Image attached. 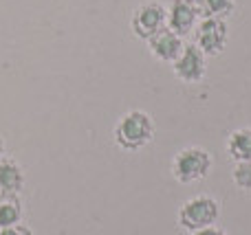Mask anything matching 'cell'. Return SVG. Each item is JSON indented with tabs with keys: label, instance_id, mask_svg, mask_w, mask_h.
I'll list each match as a JSON object with an SVG mask.
<instances>
[{
	"label": "cell",
	"instance_id": "obj_9",
	"mask_svg": "<svg viewBox=\"0 0 251 235\" xmlns=\"http://www.w3.org/2000/svg\"><path fill=\"white\" fill-rule=\"evenodd\" d=\"M25 187V171L11 156L0 158V196H18Z\"/></svg>",
	"mask_w": 251,
	"mask_h": 235
},
{
	"label": "cell",
	"instance_id": "obj_3",
	"mask_svg": "<svg viewBox=\"0 0 251 235\" xmlns=\"http://www.w3.org/2000/svg\"><path fill=\"white\" fill-rule=\"evenodd\" d=\"M218 218H221V205H218L216 198L205 196V193L185 200L176 215L178 227L190 233L205 229V227H214L218 222Z\"/></svg>",
	"mask_w": 251,
	"mask_h": 235
},
{
	"label": "cell",
	"instance_id": "obj_7",
	"mask_svg": "<svg viewBox=\"0 0 251 235\" xmlns=\"http://www.w3.org/2000/svg\"><path fill=\"white\" fill-rule=\"evenodd\" d=\"M201 18L199 4L185 2V0H172L168 7V29L178 33L181 38H185L187 33L196 29Z\"/></svg>",
	"mask_w": 251,
	"mask_h": 235
},
{
	"label": "cell",
	"instance_id": "obj_11",
	"mask_svg": "<svg viewBox=\"0 0 251 235\" xmlns=\"http://www.w3.org/2000/svg\"><path fill=\"white\" fill-rule=\"evenodd\" d=\"M22 222V205L18 196H0V229Z\"/></svg>",
	"mask_w": 251,
	"mask_h": 235
},
{
	"label": "cell",
	"instance_id": "obj_6",
	"mask_svg": "<svg viewBox=\"0 0 251 235\" xmlns=\"http://www.w3.org/2000/svg\"><path fill=\"white\" fill-rule=\"evenodd\" d=\"M172 70L176 75V79H181V82L199 84L207 73V55L194 42L185 44L181 55L172 62Z\"/></svg>",
	"mask_w": 251,
	"mask_h": 235
},
{
	"label": "cell",
	"instance_id": "obj_17",
	"mask_svg": "<svg viewBox=\"0 0 251 235\" xmlns=\"http://www.w3.org/2000/svg\"><path fill=\"white\" fill-rule=\"evenodd\" d=\"M185 2H192V4H199L201 0H185Z\"/></svg>",
	"mask_w": 251,
	"mask_h": 235
},
{
	"label": "cell",
	"instance_id": "obj_14",
	"mask_svg": "<svg viewBox=\"0 0 251 235\" xmlns=\"http://www.w3.org/2000/svg\"><path fill=\"white\" fill-rule=\"evenodd\" d=\"M0 235H33V231H31L26 224L18 222V224H11V227L0 229Z\"/></svg>",
	"mask_w": 251,
	"mask_h": 235
},
{
	"label": "cell",
	"instance_id": "obj_13",
	"mask_svg": "<svg viewBox=\"0 0 251 235\" xmlns=\"http://www.w3.org/2000/svg\"><path fill=\"white\" fill-rule=\"evenodd\" d=\"M231 180L236 183V187L251 192V161L236 163L234 170H231Z\"/></svg>",
	"mask_w": 251,
	"mask_h": 235
},
{
	"label": "cell",
	"instance_id": "obj_12",
	"mask_svg": "<svg viewBox=\"0 0 251 235\" xmlns=\"http://www.w3.org/2000/svg\"><path fill=\"white\" fill-rule=\"evenodd\" d=\"M199 9L203 11L201 13L203 18H221V20H227L236 9V0H201Z\"/></svg>",
	"mask_w": 251,
	"mask_h": 235
},
{
	"label": "cell",
	"instance_id": "obj_1",
	"mask_svg": "<svg viewBox=\"0 0 251 235\" xmlns=\"http://www.w3.org/2000/svg\"><path fill=\"white\" fill-rule=\"evenodd\" d=\"M115 143L126 152H134L154 141V119L146 110H128L115 123Z\"/></svg>",
	"mask_w": 251,
	"mask_h": 235
},
{
	"label": "cell",
	"instance_id": "obj_16",
	"mask_svg": "<svg viewBox=\"0 0 251 235\" xmlns=\"http://www.w3.org/2000/svg\"><path fill=\"white\" fill-rule=\"evenodd\" d=\"M4 156V141H2V136H0V158Z\"/></svg>",
	"mask_w": 251,
	"mask_h": 235
},
{
	"label": "cell",
	"instance_id": "obj_5",
	"mask_svg": "<svg viewBox=\"0 0 251 235\" xmlns=\"http://www.w3.org/2000/svg\"><path fill=\"white\" fill-rule=\"evenodd\" d=\"M194 33H196L194 44L207 57L221 55L225 51L227 38H229V29H227L225 20H221V18H201Z\"/></svg>",
	"mask_w": 251,
	"mask_h": 235
},
{
	"label": "cell",
	"instance_id": "obj_8",
	"mask_svg": "<svg viewBox=\"0 0 251 235\" xmlns=\"http://www.w3.org/2000/svg\"><path fill=\"white\" fill-rule=\"evenodd\" d=\"M183 46H185V38H181L178 33L170 31L168 26L161 29L156 35H152L148 40V48H150V55L154 60L163 62V64H172L178 55H181Z\"/></svg>",
	"mask_w": 251,
	"mask_h": 235
},
{
	"label": "cell",
	"instance_id": "obj_2",
	"mask_svg": "<svg viewBox=\"0 0 251 235\" xmlns=\"http://www.w3.org/2000/svg\"><path fill=\"white\" fill-rule=\"evenodd\" d=\"M212 154L205 148L192 145V148H183L174 154L170 170H172V176L181 185H192L196 180L207 178V174L212 171Z\"/></svg>",
	"mask_w": 251,
	"mask_h": 235
},
{
	"label": "cell",
	"instance_id": "obj_15",
	"mask_svg": "<svg viewBox=\"0 0 251 235\" xmlns=\"http://www.w3.org/2000/svg\"><path fill=\"white\" fill-rule=\"evenodd\" d=\"M190 235H227V233L218 227H205V229H199V231H194Z\"/></svg>",
	"mask_w": 251,
	"mask_h": 235
},
{
	"label": "cell",
	"instance_id": "obj_4",
	"mask_svg": "<svg viewBox=\"0 0 251 235\" xmlns=\"http://www.w3.org/2000/svg\"><path fill=\"white\" fill-rule=\"evenodd\" d=\"M168 26V7L156 0H148L141 2L130 16V29L137 38L150 40L152 35H156L161 29Z\"/></svg>",
	"mask_w": 251,
	"mask_h": 235
},
{
	"label": "cell",
	"instance_id": "obj_10",
	"mask_svg": "<svg viewBox=\"0 0 251 235\" xmlns=\"http://www.w3.org/2000/svg\"><path fill=\"white\" fill-rule=\"evenodd\" d=\"M227 154L234 163L251 161V128H240L227 136Z\"/></svg>",
	"mask_w": 251,
	"mask_h": 235
}]
</instances>
